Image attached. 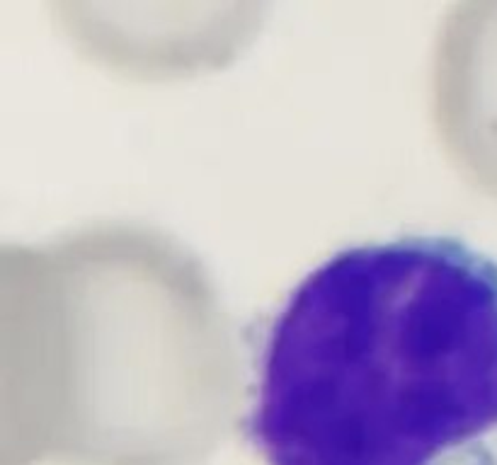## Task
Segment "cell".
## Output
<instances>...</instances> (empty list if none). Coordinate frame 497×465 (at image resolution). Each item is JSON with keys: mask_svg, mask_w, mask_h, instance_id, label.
Returning <instances> with one entry per match:
<instances>
[{"mask_svg": "<svg viewBox=\"0 0 497 465\" xmlns=\"http://www.w3.org/2000/svg\"><path fill=\"white\" fill-rule=\"evenodd\" d=\"M497 429V267L454 238L335 254L267 330V465H449Z\"/></svg>", "mask_w": 497, "mask_h": 465, "instance_id": "6da1fadb", "label": "cell"}]
</instances>
